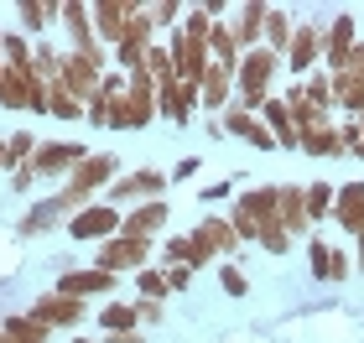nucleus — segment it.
<instances>
[{"mask_svg": "<svg viewBox=\"0 0 364 343\" xmlns=\"http://www.w3.org/2000/svg\"><path fill=\"white\" fill-rule=\"evenodd\" d=\"M312 62H323V26H318V21L296 26V37H291V47H287V68H291V73H312Z\"/></svg>", "mask_w": 364, "mask_h": 343, "instance_id": "obj_17", "label": "nucleus"}, {"mask_svg": "<svg viewBox=\"0 0 364 343\" xmlns=\"http://www.w3.org/2000/svg\"><path fill=\"white\" fill-rule=\"evenodd\" d=\"M53 229H68V214H63V203H58V187L47 192V198H37V203L21 214L16 239H42V234H53Z\"/></svg>", "mask_w": 364, "mask_h": 343, "instance_id": "obj_12", "label": "nucleus"}, {"mask_svg": "<svg viewBox=\"0 0 364 343\" xmlns=\"http://www.w3.org/2000/svg\"><path fill=\"white\" fill-rule=\"evenodd\" d=\"M6 183H11V192H31V187H42V177H37V167H21V172H11Z\"/></svg>", "mask_w": 364, "mask_h": 343, "instance_id": "obj_36", "label": "nucleus"}, {"mask_svg": "<svg viewBox=\"0 0 364 343\" xmlns=\"http://www.w3.org/2000/svg\"><path fill=\"white\" fill-rule=\"evenodd\" d=\"M130 281H136V297H141V302H167V297H172L167 266H146V271L130 276Z\"/></svg>", "mask_w": 364, "mask_h": 343, "instance_id": "obj_25", "label": "nucleus"}, {"mask_svg": "<svg viewBox=\"0 0 364 343\" xmlns=\"http://www.w3.org/2000/svg\"><path fill=\"white\" fill-rule=\"evenodd\" d=\"M349 271H354L349 250H338V244H333V281H343V276H349Z\"/></svg>", "mask_w": 364, "mask_h": 343, "instance_id": "obj_39", "label": "nucleus"}, {"mask_svg": "<svg viewBox=\"0 0 364 343\" xmlns=\"http://www.w3.org/2000/svg\"><path fill=\"white\" fill-rule=\"evenodd\" d=\"M307 260H312V276H318V281H333V244H328V239H312Z\"/></svg>", "mask_w": 364, "mask_h": 343, "instance_id": "obj_33", "label": "nucleus"}, {"mask_svg": "<svg viewBox=\"0 0 364 343\" xmlns=\"http://www.w3.org/2000/svg\"><path fill=\"white\" fill-rule=\"evenodd\" d=\"M302 198H307V219H312V224L333 219V203H338L333 183H307V187H302Z\"/></svg>", "mask_w": 364, "mask_h": 343, "instance_id": "obj_28", "label": "nucleus"}, {"mask_svg": "<svg viewBox=\"0 0 364 343\" xmlns=\"http://www.w3.org/2000/svg\"><path fill=\"white\" fill-rule=\"evenodd\" d=\"M266 16L271 6H260V0H245V6H235V21H229V31H235L240 53H255L260 37H266Z\"/></svg>", "mask_w": 364, "mask_h": 343, "instance_id": "obj_16", "label": "nucleus"}, {"mask_svg": "<svg viewBox=\"0 0 364 343\" xmlns=\"http://www.w3.org/2000/svg\"><path fill=\"white\" fill-rule=\"evenodd\" d=\"M167 187H172V177L161 172V167H136V172H120V177L109 183L105 203H114L120 214H130V208H141V203L167 198Z\"/></svg>", "mask_w": 364, "mask_h": 343, "instance_id": "obj_3", "label": "nucleus"}, {"mask_svg": "<svg viewBox=\"0 0 364 343\" xmlns=\"http://www.w3.org/2000/svg\"><path fill=\"white\" fill-rule=\"evenodd\" d=\"M198 198H203L208 208H213V203H224V198H229V183H213V187H198Z\"/></svg>", "mask_w": 364, "mask_h": 343, "instance_id": "obj_38", "label": "nucleus"}, {"mask_svg": "<svg viewBox=\"0 0 364 343\" xmlns=\"http://www.w3.org/2000/svg\"><path fill=\"white\" fill-rule=\"evenodd\" d=\"M198 99H203V109H208V120H213V109H229L235 104V68H219V62H213V68L203 73V84H198Z\"/></svg>", "mask_w": 364, "mask_h": 343, "instance_id": "obj_18", "label": "nucleus"}, {"mask_svg": "<svg viewBox=\"0 0 364 343\" xmlns=\"http://www.w3.org/2000/svg\"><path fill=\"white\" fill-rule=\"evenodd\" d=\"M136 317H141V333L146 328H161V322H167V302H141L136 297Z\"/></svg>", "mask_w": 364, "mask_h": 343, "instance_id": "obj_35", "label": "nucleus"}, {"mask_svg": "<svg viewBox=\"0 0 364 343\" xmlns=\"http://www.w3.org/2000/svg\"><path fill=\"white\" fill-rule=\"evenodd\" d=\"M354 125H359V146H354V156H364V114H359Z\"/></svg>", "mask_w": 364, "mask_h": 343, "instance_id": "obj_42", "label": "nucleus"}, {"mask_svg": "<svg viewBox=\"0 0 364 343\" xmlns=\"http://www.w3.org/2000/svg\"><path fill=\"white\" fill-rule=\"evenodd\" d=\"M276 68H287V62H281L276 53H266V47L245 53L240 68H235V104L250 109V114H260V104L271 99V78H276Z\"/></svg>", "mask_w": 364, "mask_h": 343, "instance_id": "obj_2", "label": "nucleus"}, {"mask_svg": "<svg viewBox=\"0 0 364 343\" xmlns=\"http://www.w3.org/2000/svg\"><path fill=\"white\" fill-rule=\"evenodd\" d=\"M120 172H125V167H120V156H114V151H89V156L73 167V177L58 187V203H63V214L73 219V214H84L89 203H99Z\"/></svg>", "mask_w": 364, "mask_h": 343, "instance_id": "obj_1", "label": "nucleus"}, {"mask_svg": "<svg viewBox=\"0 0 364 343\" xmlns=\"http://www.w3.org/2000/svg\"><path fill=\"white\" fill-rule=\"evenodd\" d=\"M213 26H219V21H213L203 6H188V16H182V37H188V42H208Z\"/></svg>", "mask_w": 364, "mask_h": 343, "instance_id": "obj_32", "label": "nucleus"}, {"mask_svg": "<svg viewBox=\"0 0 364 343\" xmlns=\"http://www.w3.org/2000/svg\"><path fill=\"white\" fill-rule=\"evenodd\" d=\"M276 208H281V229H287L291 239L312 234V219H307V198H302V187L276 183Z\"/></svg>", "mask_w": 364, "mask_h": 343, "instance_id": "obj_19", "label": "nucleus"}, {"mask_svg": "<svg viewBox=\"0 0 364 343\" xmlns=\"http://www.w3.org/2000/svg\"><path fill=\"white\" fill-rule=\"evenodd\" d=\"M167 224H172V203L156 198V203L130 208L125 224H120V234H130V239H161V229H167Z\"/></svg>", "mask_w": 364, "mask_h": 343, "instance_id": "obj_14", "label": "nucleus"}, {"mask_svg": "<svg viewBox=\"0 0 364 343\" xmlns=\"http://www.w3.org/2000/svg\"><path fill=\"white\" fill-rule=\"evenodd\" d=\"M198 104H203V99H198V89H193V84H182V78H167V84H156V114H161V120L188 125Z\"/></svg>", "mask_w": 364, "mask_h": 343, "instance_id": "obj_13", "label": "nucleus"}, {"mask_svg": "<svg viewBox=\"0 0 364 343\" xmlns=\"http://www.w3.org/2000/svg\"><path fill=\"white\" fill-rule=\"evenodd\" d=\"M291 37H296V26H291V16L271 6V16H266V53H276L281 62H287V47H291Z\"/></svg>", "mask_w": 364, "mask_h": 343, "instance_id": "obj_26", "label": "nucleus"}, {"mask_svg": "<svg viewBox=\"0 0 364 343\" xmlns=\"http://www.w3.org/2000/svg\"><path fill=\"white\" fill-rule=\"evenodd\" d=\"M31 317L42 322V328H84V317H89V302H78V297H63V291H42L37 302L26 307Z\"/></svg>", "mask_w": 364, "mask_h": 343, "instance_id": "obj_9", "label": "nucleus"}, {"mask_svg": "<svg viewBox=\"0 0 364 343\" xmlns=\"http://www.w3.org/2000/svg\"><path fill=\"white\" fill-rule=\"evenodd\" d=\"M219 125H224V136H240V141H255L260 130H266V120H260V114H250V109H240V104H229Z\"/></svg>", "mask_w": 364, "mask_h": 343, "instance_id": "obj_27", "label": "nucleus"}, {"mask_svg": "<svg viewBox=\"0 0 364 343\" xmlns=\"http://www.w3.org/2000/svg\"><path fill=\"white\" fill-rule=\"evenodd\" d=\"M146 6V0H94V37L99 47H120L125 42V26H130V16H136Z\"/></svg>", "mask_w": 364, "mask_h": 343, "instance_id": "obj_11", "label": "nucleus"}, {"mask_svg": "<svg viewBox=\"0 0 364 343\" xmlns=\"http://www.w3.org/2000/svg\"><path fill=\"white\" fill-rule=\"evenodd\" d=\"M188 234H193V271H213V260H229L240 250L235 224L219 219V214H208L198 229H188Z\"/></svg>", "mask_w": 364, "mask_h": 343, "instance_id": "obj_6", "label": "nucleus"}, {"mask_svg": "<svg viewBox=\"0 0 364 343\" xmlns=\"http://www.w3.org/2000/svg\"><path fill=\"white\" fill-rule=\"evenodd\" d=\"M63 31H68V53H94L99 37H94V6L84 0H63Z\"/></svg>", "mask_w": 364, "mask_h": 343, "instance_id": "obj_15", "label": "nucleus"}, {"mask_svg": "<svg viewBox=\"0 0 364 343\" xmlns=\"http://www.w3.org/2000/svg\"><path fill=\"white\" fill-rule=\"evenodd\" d=\"M37 136H31V130H11L6 136V146H0V172H21V167H31V156H37Z\"/></svg>", "mask_w": 364, "mask_h": 343, "instance_id": "obj_22", "label": "nucleus"}, {"mask_svg": "<svg viewBox=\"0 0 364 343\" xmlns=\"http://www.w3.org/2000/svg\"><path fill=\"white\" fill-rule=\"evenodd\" d=\"M0 338H6V343H47L53 328H42L31 312H6V317H0Z\"/></svg>", "mask_w": 364, "mask_h": 343, "instance_id": "obj_24", "label": "nucleus"}, {"mask_svg": "<svg viewBox=\"0 0 364 343\" xmlns=\"http://www.w3.org/2000/svg\"><path fill=\"white\" fill-rule=\"evenodd\" d=\"M161 250V239H130V234H114L105 244H94V266L109 271V276H136L151 266V255Z\"/></svg>", "mask_w": 364, "mask_h": 343, "instance_id": "obj_5", "label": "nucleus"}, {"mask_svg": "<svg viewBox=\"0 0 364 343\" xmlns=\"http://www.w3.org/2000/svg\"><path fill=\"white\" fill-rule=\"evenodd\" d=\"M156 120H161V114H156V78L151 73H130V89L114 99L109 130H146Z\"/></svg>", "mask_w": 364, "mask_h": 343, "instance_id": "obj_4", "label": "nucleus"}, {"mask_svg": "<svg viewBox=\"0 0 364 343\" xmlns=\"http://www.w3.org/2000/svg\"><path fill=\"white\" fill-rule=\"evenodd\" d=\"M94 322H99V333H136V328H141L136 302H120V297H109L105 307H99Z\"/></svg>", "mask_w": 364, "mask_h": 343, "instance_id": "obj_23", "label": "nucleus"}, {"mask_svg": "<svg viewBox=\"0 0 364 343\" xmlns=\"http://www.w3.org/2000/svg\"><path fill=\"white\" fill-rule=\"evenodd\" d=\"M333 224H338V234H364V183H343L338 187Z\"/></svg>", "mask_w": 364, "mask_h": 343, "instance_id": "obj_20", "label": "nucleus"}, {"mask_svg": "<svg viewBox=\"0 0 364 343\" xmlns=\"http://www.w3.org/2000/svg\"><path fill=\"white\" fill-rule=\"evenodd\" d=\"M47 114H53V120H84V104H78L63 84H53L47 89Z\"/></svg>", "mask_w": 364, "mask_h": 343, "instance_id": "obj_30", "label": "nucleus"}, {"mask_svg": "<svg viewBox=\"0 0 364 343\" xmlns=\"http://www.w3.org/2000/svg\"><path fill=\"white\" fill-rule=\"evenodd\" d=\"M120 224H125V214H120L114 203H105V198H99V203H89V208H84V214H73L63 234H68V239H78V244H105V239H114V234H120Z\"/></svg>", "mask_w": 364, "mask_h": 343, "instance_id": "obj_7", "label": "nucleus"}, {"mask_svg": "<svg viewBox=\"0 0 364 343\" xmlns=\"http://www.w3.org/2000/svg\"><path fill=\"white\" fill-rule=\"evenodd\" d=\"M114 286H120V276H109V271H99V266H73V271H63L53 291H63V297H78V302H94V297H114Z\"/></svg>", "mask_w": 364, "mask_h": 343, "instance_id": "obj_10", "label": "nucleus"}, {"mask_svg": "<svg viewBox=\"0 0 364 343\" xmlns=\"http://www.w3.org/2000/svg\"><path fill=\"white\" fill-rule=\"evenodd\" d=\"M84 156H89V146H84V141H42V146H37V156H31V167H37L42 183H58V177L68 183L73 167H78Z\"/></svg>", "mask_w": 364, "mask_h": 343, "instance_id": "obj_8", "label": "nucleus"}, {"mask_svg": "<svg viewBox=\"0 0 364 343\" xmlns=\"http://www.w3.org/2000/svg\"><path fill=\"white\" fill-rule=\"evenodd\" d=\"M161 266H188L193 271V234H161Z\"/></svg>", "mask_w": 364, "mask_h": 343, "instance_id": "obj_31", "label": "nucleus"}, {"mask_svg": "<svg viewBox=\"0 0 364 343\" xmlns=\"http://www.w3.org/2000/svg\"><path fill=\"white\" fill-rule=\"evenodd\" d=\"M219 286L229 291V297H245V291H250V276H245L235 260H224V266H219Z\"/></svg>", "mask_w": 364, "mask_h": 343, "instance_id": "obj_34", "label": "nucleus"}, {"mask_svg": "<svg viewBox=\"0 0 364 343\" xmlns=\"http://www.w3.org/2000/svg\"><path fill=\"white\" fill-rule=\"evenodd\" d=\"M99 343H146V333H141V328H136V333H105Z\"/></svg>", "mask_w": 364, "mask_h": 343, "instance_id": "obj_41", "label": "nucleus"}, {"mask_svg": "<svg viewBox=\"0 0 364 343\" xmlns=\"http://www.w3.org/2000/svg\"><path fill=\"white\" fill-rule=\"evenodd\" d=\"M146 16H151V21H156V31L167 37V31H177V26H182L188 6H182V0H146Z\"/></svg>", "mask_w": 364, "mask_h": 343, "instance_id": "obj_29", "label": "nucleus"}, {"mask_svg": "<svg viewBox=\"0 0 364 343\" xmlns=\"http://www.w3.org/2000/svg\"><path fill=\"white\" fill-rule=\"evenodd\" d=\"M16 21H21L26 37L53 31V26H63V0H21V6H16Z\"/></svg>", "mask_w": 364, "mask_h": 343, "instance_id": "obj_21", "label": "nucleus"}, {"mask_svg": "<svg viewBox=\"0 0 364 343\" xmlns=\"http://www.w3.org/2000/svg\"><path fill=\"white\" fill-rule=\"evenodd\" d=\"M167 281H172V291H188L193 271H188V266H167Z\"/></svg>", "mask_w": 364, "mask_h": 343, "instance_id": "obj_40", "label": "nucleus"}, {"mask_svg": "<svg viewBox=\"0 0 364 343\" xmlns=\"http://www.w3.org/2000/svg\"><path fill=\"white\" fill-rule=\"evenodd\" d=\"M68 343H99V338H84V333H73V338H68Z\"/></svg>", "mask_w": 364, "mask_h": 343, "instance_id": "obj_43", "label": "nucleus"}, {"mask_svg": "<svg viewBox=\"0 0 364 343\" xmlns=\"http://www.w3.org/2000/svg\"><path fill=\"white\" fill-rule=\"evenodd\" d=\"M198 167H203V161H198V156L177 161V167H172V183H188V177H198Z\"/></svg>", "mask_w": 364, "mask_h": 343, "instance_id": "obj_37", "label": "nucleus"}]
</instances>
